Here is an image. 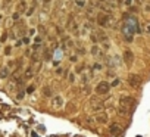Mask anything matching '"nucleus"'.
Wrapping results in <instances>:
<instances>
[{
	"label": "nucleus",
	"mask_w": 150,
	"mask_h": 137,
	"mask_svg": "<svg viewBox=\"0 0 150 137\" xmlns=\"http://www.w3.org/2000/svg\"><path fill=\"white\" fill-rule=\"evenodd\" d=\"M128 84H129L131 87H134V89H138V87L141 86V77L137 75V74H131V75L128 77Z\"/></svg>",
	"instance_id": "obj_2"
},
{
	"label": "nucleus",
	"mask_w": 150,
	"mask_h": 137,
	"mask_svg": "<svg viewBox=\"0 0 150 137\" xmlns=\"http://www.w3.org/2000/svg\"><path fill=\"white\" fill-rule=\"evenodd\" d=\"M44 93H46L47 96H50V90H49V89H44Z\"/></svg>",
	"instance_id": "obj_12"
},
{
	"label": "nucleus",
	"mask_w": 150,
	"mask_h": 137,
	"mask_svg": "<svg viewBox=\"0 0 150 137\" xmlns=\"http://www.w3.org/2000/svg\"><path fill=\"white\" fill-rule=\"evenodd\" d=\"M96 119H97V122H106L108 121V116H106V114H97L96 115Z\"/></svg>",
	"instance_id": "obj_5"
},
{
	"label": "nucleus",
	"mask_w": 150,
	"mask_h": 137,
	"mask_svg": "<svg viewBox=\"0 0 150 137\" xmlns=\"http://www.w3.org/2000/svg\"><path fill=\"white\" fill-rule=\"evenodd\" d=\"M33 90H34V86H30V87H28V90H27V92H28V93H31V92H33Z\"/></svg>",
	"instance_id": "obj_11"
},
{
	"label": "nucleus",
	"mask_w": 150,
	"mask_h": 137,
	"mask_svg": "<svg viewBox=\"0 0 150 137\" xmlns=\"http://www.w3.org/2000/svg\"><path fill=\"white\" fill-rule=\"evenodd\" d=\"M109 90H110V84L106 83V81H100L97 84V87H96V93L97 94H106Z\"/></svg>",
	"instance_id": "obj_3"
},
{
	"label": "nucleus",
	"mask_w": 150,
	"mask_h": 137,
	"mask_svg": "<svg viewBox=\"0 0 150 137\" xmlns=\"http://www.w3.org/2000/svg\"><path fill=\"white\" fill-rule=\"evenodd\" d=\"M124 60H125L127 65H132V62H134V53L131 50H125L124 52Z\"/></svg>",
	"instance_id": "obj_4"
},
{
	"label": "nucleus",
	"mask_w": 150,
	"mask_h": 137,
	"mask_svg": "<svg viewBox=\"0 0 150 137\" xmlns=\"http://www.w3.org/2000/svg\"><path fill=\"white\" fill-rule=\"evenodd\" d=\"M134 108V99L132 97H122L121 99V106H119V114L127 115L129 109Z\"/></svg>",
	"instance_id": "obj_1"
},
{
	"label": "nucleus",
	"mask_w": 150,
	"mask_h": 137,
	"mask_svg": "<svg viewBox=\"0 0 150 137\" xmlns=\"http://www.w3.org/2000/svg\"><path fill=\"white\" fill-rule=\"evenodd\" d=\"M110 133H112V134H121L122 130H121L116 124H112V125H110Z\"/></svg>",
	"instance_id": "obj_6"
},
{
	"label": "nucleus",
	"mask_w": 150,
	"mask_h": 137,
	"mask_svg": "<svg viewBox=\"0 0 150 137\" xmlns=\"http://www.w3.org/2000/svg\"><path fill=\"white\" fill-rule=\"evenodd\" d=\"M33 77V70L30 68V70H27V72H25V80H30Z\"/></svg>",
	"instance_id": "obj_9"
},
{
	"label": "nucleus",
	"mask_w": 150,
	"mask_h": 137,
	"mask_svg": "<svg viewBox=\"0 0 150 137\" xmlns=\"http://www.w3.org/2000/svg\"><path fill=\"white\" fill-rule=\"evenodd\" d=\"M108 22V16L106 15H100V18H99V24L100 25H105Z\"/></svg>",
	"instance_id": "obj_8"
},
{
	"label": "nucleus",
	"mask_w": 150,
	"mask_h": 137,
	"mask_svg": "<svg viewBox=\"0 0 150 137\" xmlns=\"http://www.w3.org/2000/svg\"><path fill=\"white\" fill-rule=\"evenodd\" d=\"M147 31H149V33H150V25H149V27H147Z\"/></svg>",
	"instance_id": "obj_13"
},
{
	"label": "nucleus",
	"mask_w": 150,
	"mask_h": 137,
	"mask_svg": "<svg viewBox=\"0 0 150 137\" xmlns=\"http://www.w3.org/2000/svg\"><path fill=\"white\" fill-rule=\"evenodd\" d=\"M9 74V70L8 68H0V78H6Z\"/></svg>",
	"instance_id": "obj_7"
},
{
	"label": "nucleus",
	"mask_w": 150,
	"mask_h": 137,
	"mask_svg": "<svg viewBox=\"0 0 150 137\" xmlns=\"http://www.w3.org/2000/svg\"><path fill=\"white\" fill-rule=\"evenodd\" d=\"M91 53H93V55H97V53H99V49H97V47L94 46V47L91 49Z\"/></svg>",
	"instance_id": "obj_10"
}]
</instances>
